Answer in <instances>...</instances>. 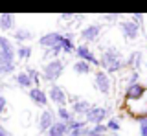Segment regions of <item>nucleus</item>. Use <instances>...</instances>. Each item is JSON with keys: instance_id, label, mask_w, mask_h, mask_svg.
<instances>
[{"instance_id": "nucleus-1", "label": "nucleus", "mask_w": 147, "mask_h": 136, "mask_svg": "<svg viewBox=\"0 0 147 136\" xmlns=\"http://www.w3.org/2000/svg\"><path fill=\"white\" fill-rule=\"evenodd\" d=\"M99 66L107 74H118V72H121V68H125V61H123V57H121L118 48L107 46L103 50V53H101Z\"/></svg>"}, {"instance_id": "nucleus-2", "label": "nucleus", "mask_w": 147, "mask_h": 136, "mask_svg": "<svg viewBox=\"0 0 147 136\" xmlns=\"http://www.w3.org/2000/svg\"><path fill=\"white\" fill-rule=\"evenodd\" d=\"M64 72V61L63 59H53V61H48L42 70V74H40V79H44L46 83H55L59 77L63 75Z\"/></svg>"}, {"instance_id": "nucleus-3", "label": "nucleus", "mask_w": 147, "mask_h": 136, "mask_svg": "<svg viewBox=\"0 0 147 136\" xmlns=\"http://www.w3.org/2000/svg\"><path fill=\"white\" fill-rule=\"evenodd\" d=\"M110 114V108L109 107H90V110L85 114V121L86 123H92V125H98V123H103L105 118H109Z\"/></svg>"}, {"instance_id": "nucleus-4", "label": "nucleus", "mask_w": 147, "mask_h": 136, "mask_svg": "<svg viewBox=\"0 0 147 136\" xmlns=\"http://www.w3.org/2000/svg\"><path fill=\"white\" fill-rule=\"evenodd\" d=\"M94 85H96V88H98V92L105 94V96L110 94V90H112V81H110L109 74L103 72V70L94 72Z\"/></svg>"}, {"instance_id": "nucleus-5", "label": "nucleus", "mask_w": 147, "mask_h": 136, "mask_svg": "<svg viewBox=\"0 0 147 136\" xmlns=\"http://www.w3.org/2000/svg\"><path fill=\"white\" fill-rule=\"evenodd\" d=\"M46 96H48V99H50V101H53L57 107H64V105H66V101H68V96H66V92H64V88L59 87L57 83L50 85V90H48Z\"/></svg>"}, {"instance_id": "nucleus-6", "label": "nucleus", "mask_w": 147, "mask_h": 136, "mask_svg": "<svg viewBox=\"0 0 147 136\" xmlns=\"http://www.w3.org/2000/svg\"><path fill=\"white\" fill-rule=\"evenodd\" d=\"M76 55L79 57V61L88 63L90 66H99V59L94 55V52H92L86 44H79V46H76Z\"/></svg>"}, {"instance_id": "nucleus-7", "label": "nucleus", "mask_w": 147, "mask_h": 136, "mask_svg": "<svg viewBox=\"0 0 147 136\" xmlns=\"http://www.w3.org/2000/svg\"><path fill=\"white\" fill-rule=\"evenodd\" d=\"M147 94V87L142 83H131L125 88V101H134V99H142Z\"/></svg>"}, {"instance_id": "nucleus-8", "label": "nucleus", "mask_w": 147, "mask_h": 136, "mask_svg": "<svg viewBox=\"0 0 147 136\" xmlns=\"http://www.w3.org/2000/svg\"><path fill=\"white\" fill-rule=\"evenodd\" d=\"M61 40H63V33H59V31H50V33H46L39 39V46L44 48V50H50V48L57 46Z\"/></svg>"}, {"instance_id": "nucleus-9", "label": "nucleus", "mask_w": 147, "mask_h": 136, "mask_svg": "<svg viewBox=\"0 0 147 136\" xmlns=\"http://www.w3.org/2000/svg\"><path fill=\"white\" fill-rule=\"evenodd\" d=\"M119 30H121L123 37L127 40H134L138 35H140V26H136L132 20H123L121 24H119Z\"/></svg>"}, {"instance_id": "nucleus-10", "label": "nucleus", "mask_w": 147, "mask_h": 136, "mask_svg": "<svg viewBox=\"0 0 147 136\" xmlns=\"http://www.w3.org/2000/svg\"><path fill=\"white\" fill-rule=\"evenodd\" d=\"M53 123H55V112L50 110V108H44L39 116V131L40 133H46Z\"/></svg>"}, {"instance_id": "nucleus-11", "label": "nucleus", "mask_w": 147, "mask_h": 136, "mask_svg": "<svg viewBox=\"0 0 147 136\" xmlns=\"http://www.w3.org/2000/svg\"><path fill=\"white\" fill-rule=\"evenodd\" d=\"M101 28H103L101 24H90V26H86V28H83V31H81L83 42H94V40L99 37Z\"/></svg>"}, {"instance_id": "nucleus-12", "label": "nucleus", "mask_w": 147, "mask_h": 136, "mask_svg": "<svg viewBox=\"0 0 147 136\" xmlns=\"http://www.w3.org/2000/svg\"><path fill=\"white\" fill-rule=\"evenodd\" d=\"M28 94H30V98H31V101L35 103L37 107H46L48 105V96H46V92L40 87H33V88H30L28 90Z\"/></svg>"}, {"instance_id": "nucleus-13", "label": "nucleus", "mask_w": 147, "mask_h": 136, "mask_svg": "<svg viewBox=\"0 0 147 136\" xmlns=\"http://www.w3.org/2000/svg\"><path fill=\"white\" fill-rule=\"evenodd\" d=\"M68 134H70L68 125L63 123V121H59V120H55V123L46 131V136H68Z\"/></svg>"}, {"instance_id": "nucleus-14", "label": "nucleus", "mask_w": 147, "mask_h": 136, "mask_svg": "<svg viewBox=\"0 0 147 136\" xmlns=\"http://www.w3.org/2000/svg\"><path fill=\"white\" fill-rule=\"evenodd\" d=\"M90 101H86V99H81V98H74L72 99V110L76 112V114H86V112L90 110Z\"/></svg>"}, {"instance_id": "nucleus-15", "label": "nucleus", "mask_w": 147, "mask_h": 136, "mask_svg": "<svg viewBox=\"0 0 147 136\" xmlns=\"http://www.w3.org/2000/svg\"><path fill=\"white\" fill-rule=\"evenodd\" d=\"M13 28H15V17H13L11 13H2V15H0V30L9 31Z\"/></svg>"}, {"instance_id": "nucleus-16", "label": "nucleus", "mask_w": 147, "mask_h": 136, "mask_svg": "<svg viewBox=\"0 0 147 136\" xmlns=\"http://www.w3.org/2000/svg\"><path fill=\"white\" fill-rule=\"evenodd\" d=\"M74 72L76 74H79V75H88V74H92V66L88 65V63H85V61H79L77 59L76 63H74Z\"/></svg>"}, {"instance_id": "nucleus-17", "label": "nucleus", "mask_w": 147, "mask_h": 136, "mask_svg": "<svg viewBox=\"0 0 147 136\" xmlns=\"http://www.w3.org/2000/svg\"><path fill=\"white\" fill-rule=\"evenodd\" d=\"M140 65H142V53L140 52H132L131 55H129V59H127L125 66H129V68H132L134 72H138Z\"/></svg>"}, {"instance_id": "nucleus-18", "label": "nucleus", "mask_w": 147, "mask_h": 136, "mask_svg": "<svg viewBox=\"0 0 147 136\" xmlns=\"http://www.w3.org/2000/svg\"><path fill=\"white\" fill-rule=\"evenodd\" d=\"M15 81H17V85H18L20 88H28V90L33 88V83H31V79L28 77L26 72H18V74L15 75Z\"/></svg>"}, {"instance_id": "nucleus-19", "label": "nucleus", "mask_w": 147, "mask_h": 136, "mask_svg": "<svg viewBox=\"0 0 147 136\" xmlns=\"http://www.w3.org/2000/svg\"><path fill=\"white\" fill-rule=\"evenodd\" d=\"M33 39V33L26 28H18L15 30V40L17 42H26V40H31Z\"/></svg>"}, {"instance_id": "nucleus-20", "label": "nucleus", "mask_w": 147, "mask_h": 136, "mask_svg": "<svg viewBox=\"0 0 147 136\" xmlns=\"http://www.w3.org/2000/svg\"><path fill=\"white\" fill-rule=\"evenodd\" d=\"M55 116H59V121H63V123H70V121L74 120V114L68 110L66 107H57V114Z\"/></svg>"}, {"instance_id": "nucleus-21", "label": "nucleus", "mask_w": 147, "mask_h": 136, "mask_svg": "<svg viewBox=\"0 0 147 136\" xmlns=\"http://www.w3.org/2000/svg\"><path fill=\"white\" fill-rule=\"evenodd\" d=\"M66 125H68V131H70V133H81L83 129H86V121L85 120H76V118Z\"/></svg>"}, {"instance_id": "nucleus-22", "label": "nucleus", "mask_w": 147, "mask_h": 136, "mask_svg": "<svg viewBox=\"0 0 147 136\" xmlns=\"http://www.w3.org/2000/svg\"><path fill=\"white\" fill-rule=\"evenodd\" d=\"M17 57L20 59V61H28V59L31 57V46H26V44H20V46L17 48Z\"/></svg>"}, {"instance_id": "nucleus-23", "label": "nucleus", "mask_w": 147, "mask_h": 136, "mask_svg": "<svg viewBox=\"0 0 147 136\" xmlns=\"http://www.w3.org/2000/svg\"><path fill=\"white\" fill-rule=\"evenodd\" d=\"M15 63V52H0V66H4V65H13Z\"/></svg>"}, {"instance_id": "nucleus-24", "label": "nucleus", "mask_w": 147, "mask_h": 136, "mask_svg": "<svg viewBox=\"0 0 147 136\" xmlns=\"http://www.w3.org/2000/svg\"><path fill=\"white\" fill-rule=\"evenodd\" d=\"M0 52H15V48H13V44H11V40H9L7 37H4V35H0Z\"/></svg>"}, {"instance_id": "nucleus-25", "label": "nucleus", "mask_w": 147, "mask_h": 136, "mask_svg": "<svg viewBox=\"0 0 147 136\" xmlns=\"http://www.w3.org/2000/svg\"><path fill=\"white\" fill-rule=\"evenodd\" d=\"M26 74H28V77L31 79V83H33V87H39L40 85V74L35 70V68H28L26 70Z\"/></svg>"}, {"instance_id": "nucleus-26", "label": "nucleus", "mask_w": 147, "mask_h": 136, "mask_svg": "<svg viewBox=\"0 0 147 136\" xmlns=\"http://www.w3.org/2000/svg\"><path fill=\"white\" fill-rule=\"evenodd\" d=\"M105 125H107V131H110V133H114V134H116L118 131H119V127H121V123H119L118 118H110Z\"/></svg>"}, {"instance_id": "nucleus-27", "label": "nucleus", "mask_w": 147, "mask_h": 136, "mask_svg": "<svg viewBox=\"0 0 147 136\" xmlns=\"http://www.w3.org/2000/svg\"><path fill=\"white\" fill-rule=\"evenodd\" d=\"M13 72H15V63H13V65L0 66V75H9V74H13Z\"/></svg>"}, {"instance_id": "nucleus-28", "label": "nucleus", "mask_w": 147, "mask_h": 136, "mask_svg": "<svg viewBox=\"0 0 147 136\" xmlns=\"http://www.w3.org/2000/svg\"><path fill=\"white\" fill-rule=\"evenodd\" d=\"M92 131H94L96 134L105 136V134H107V125H105V123H98V125H94V127H92Z\"/></svg>"}, {"instance_id": "nucleus-29", "label": "nucleus", "mask_w": 147, "mask_h": 136, "mask_svg": "<svg viewBox=\"0 0 147 136\" xmlns=\"http://www.w3.org/2000/svg\"><path fill=\"white\" fill-rule=\"evenodd\" d=\"M132 22H134L136 26H140L142 28V24H144V15H142V13H134V15H132V19H131Z\"/></svg>"}, {"instance_id": "nucleus-30", "label": "nucleus", "mask_w": 147, "mask_h": 136, "mask_svg": "<svg viewBox=\"0 0 147 136\" xmlns=\"http://www.w3.org/2000/svg\"><path fill=\"white\" fill-rule=\"evenodd\" d=\"M6 107H7V101H6V98H4L2 94H0V116H2L4 112H6Z\"/></svg>"}, {"instance_id": "nucleus-31", "label": "nucleus", "mask_w": 147, "mask_h": 136, "mask_svg": "<svg viewBox=\"0 0 147 136\" xmlns=\"http://www.w3.org/2000/svg\"><path fill=\"white\" fill-rule=\"evenodd\" d=\"M81 136H101V134H96L92 129H83L81 131Z\"/></svg>"}, {"instance_id": "nucleus-32", "label": "nucleus", "mask_w": 147, "mask_h": 136, "mask_svg": "<svg viewBox=\"0 0 147 136\" xmlns=\"http://www.w3.org/2000/svg\"><path fill=\"white\" fill-rule=\"evenodd\" d=\"M140 136H147V123L140 125Z\"/></svg>"}, {"instance_id": "nucleus-33", "label": "nucleus", "mask_w": 147, "mask_h": 136, "mask_svg": "<svg viewBox=\"0 0 147 136\" xmlns=\"http://www.w3.org/2000/svg\"><path fill=\"white\" fill-rule=\"evenodd\" d=\"M0 136H11V134H9V131L6 129V127L0 125Z\"/></svg>"}, {"instance_id": "nucleus-34", "label": "nucleus", "mask_w": 147, "mask_h": 136, "mask_svg": "<svg viewBox=\"0 0 147 136\" xmlns=\"http://www.w3.org/2000/svg\"><path fill=\"white\" fill-rule=\"evenodd\" d=\"M70 19H74V15H68V13H66V15H63V20H70Z\"/></svg>"}, {"instance_id": "nucleus-35", "label": "nucleus", "mask_w": 147, "mask_h": 136, "mask_svg": "<svg viewBox=\"0 0 147 136\" xmlns=\"http://www.w3.org/2000/svg\"><path fill=\"white\" fill-rule=\"evenodd\" d=\"M68 136H81V133H70Z\"/></svg>"}]
</instances>
